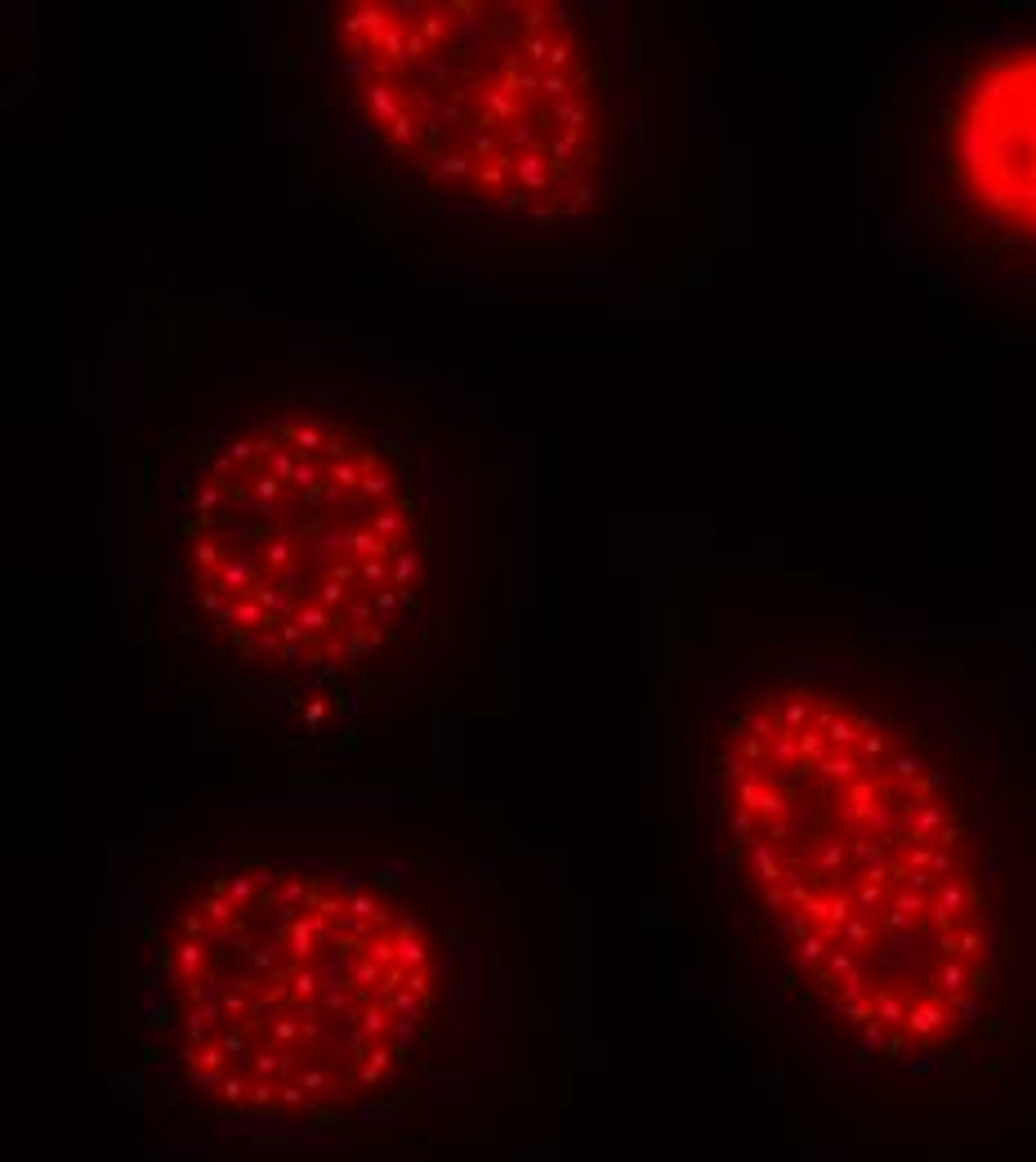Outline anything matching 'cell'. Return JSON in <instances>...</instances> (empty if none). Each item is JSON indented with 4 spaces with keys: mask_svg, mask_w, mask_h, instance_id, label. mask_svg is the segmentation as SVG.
Returning <instances> with one entry per match:
<instances>
[{
    "mask_svg": "<svg viewBox=\"0 0 1036 1162\" xmlns=\"http://www.w3.org/2000/svg\"><path fill=\"white\" fill-rule=\"evenodd\" d=\"M666 886L724 1015L840 1091L1036 1055V662L755 555L652 608Z\"/></svg>",
    "mask_w": 1036,
    "mask_h": 1162,
    "instance_id": "6da1fadb",
    "label": "cell"
},
{
    "mask_svg": "<svg viewBox=\"0 0 1036 1162\" xmlns=\"http://www.w3.org/2000/svg\"><path fill=\"white\" fill-rule=\"evenodd\" d=\"M121 599L241 787L447 783L518 662L523 474L393 340L174 305L130 372Z\"/></svg>",
    "mask_w": 1036,
    "mask_h": 1162,
    "instance_id": "7a4b0ae2",
    "label": "cell"
},
{
    "mask_svg": "<svg viewBox=\"0 0 1036 1162\" xmlns=\"http://www.w3.org/2000/svg\"><path fill=\"white\" fill-rule=\"evenodd\" d=\"M272 139L371 251L492 305H657L711 264L715 130L662 0H290Z\"/></svg>",
    "mask_w": 1036,
    "mask_h": 1162,
    "instance_id": "277c9868",
    "label": "cell"
},
{
    "mask_svg": "<svg viewBox=\"0 0 1036 1162\" xmlns=\"http://www.w3.org/2000/svg\"><path fill=\"white\" fill-rule=\"evenodd\" d=\"M866 135L894 269L1036 349V0L920 27L876 76Z\"/></svg>",
    "mask_w": 1036,
    "mask_h": 1162,
    "instance_id": "5b68a950",
    "label": "cell"
},
{
    "mask_svg": "<svg viewBox=\"0 0 1036 1162\" xmlns=\"http://www.w3.org/2000/svg\"><path fill=\"white\" fill-rule=\"evenodd\" d=\"M554 872L447 783L241 787L112 845L99 984L148 1091L264 1145L465 1127L559 1010Z\"/></svg>",
    "mask_w": 1036,
    "mask_h": 1162,
    "instance_id": "3957f363",
    "label": "cell"
}]
</instances>
